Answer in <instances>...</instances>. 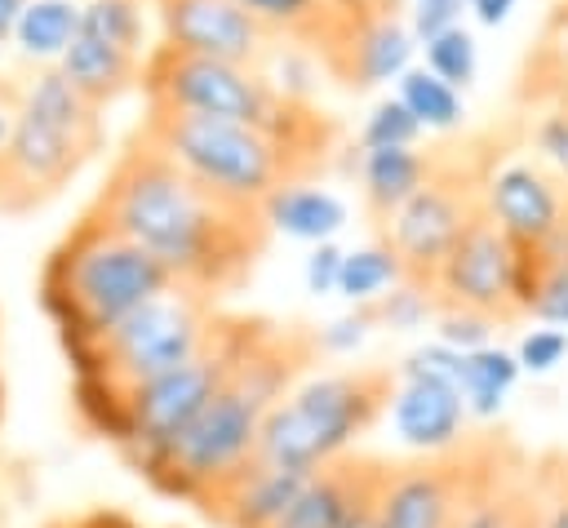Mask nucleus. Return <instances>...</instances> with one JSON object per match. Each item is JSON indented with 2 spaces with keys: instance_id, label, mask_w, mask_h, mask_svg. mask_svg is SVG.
<instances>
[{
  "instance_id": "nucleus-1",
  "label": "nucleus",
  "mask_w": 568,
  "mask_h": 528,
  "mask_svg": "<svg viewBox=\"0 0 568 528\" xmlns=\"http://www.w3.org/2000/svg\"><path fill=\"white\" fill-rule=\"evenodd\" d=\"M84 209L151 253L173 284L213 302L253 280L275 235L266 204L209 186L169 151H160L142 129H133L115 151Z\"/></svg>"
},
{
  "instance_id": "nucleus-2",
  "label": "nucleus",
  "mask_w": 568,
  "mask_h": 528,
  "mask_svg": "<svg viewBox=\"0 0 568 528\" xmlns=\"http://www.w3.org/2000/svg\"><path fill=\"white\" fill-rule=\"evenodd\" d=\"M320 355L315 333L302 324H271L253 315V328L204 404V413L186 426V435L142 475L169 497H182L191 506H204L213 493H222L253 457L262 426L271 408L302 382L311 359Z\"/></svg>"
},
{
  "instance_id": "nucleus-3",
  "label": "nucleus",
  "mask_w": 568,
  "mask_h": 528,
  "mask_svg": "<svg viewBox=\"0 0 568 528\" xmlns=\"http://www.w3.org/2000/svg\"><path fill=\"white\" fill-rule=\"evenodd\" d=\"M142 106L155 111H186V115H217L235 124H253L302 155L320 160L324 169L342 151V124L302 93H288L280 80L253 67L200 58L155 40L142 58Z\"/></svg>"
},
{
  "instance_id": "nucleus-4",
  "label": "nucleus",
  "mask_w": 568,
  "mask_h": 528,
  "mask_svg": "<svg viewBox=\"0 0 568 528\" xmlns=\"http://www.w3.org/2000/svg\"><path fill=\"white\" fill-rule=\"evenodd\" d=\"M164 288H173L169 271L89 209L67 226L40 266V302L58 324L67 355L98 342Z\"/></svg>"
},
{
  "instance_id": "nucleus-5",
  "label": "nucleus",
  "mask_w": 568,
  "mask_h": 528,
  "mask_svg": "<svg viewBox=\"0 0 568 528\" xmlns=\"http://www.w3.org/2000/svg\"><path fill=\"white\" fill-rule=\"evenodd\" d=\"M253 328V315H226L213 324V333L204 337V346L195 355H186L182 364H173L169 373L111 395V399H75L84 422L111 439L138 475H146L182 435L186 426L204 413V404L213 399V390L222 386V377L231 373L244 337Z\"/></svg>"
},
{
  "instance_id": "nucleus-6",
  "label": "nucleus",
  "mask_w": 568,
  "mask_h": 528,
  "mask_svg": "<svg viewBox=\"0 0 568 528\" xmlns=\"http://www.w3.org/2000/svg\"><path fill=\"white\" fill-rule=\"evenodd\" d=\"M106 146L102 111H93L58 67H40L22 84L13 138L0 151V213L22 217L58 200L84 164Z\"/></svg>"
},
{
  "instance_id": "nucleus-7",
  "label": "nucleus",
  "mask_w": 568,
  "mask_h": 528,
  "mask_svg": "<svg viewBox=\"0 0 568 528\" xmlns=\"http://www.w3.org/2000/svg\"><path fill=\"white\" fill-rule=\"evenodd\" d=\"M138 129L160 151H169L182 169L204 177L209 186H217L235 200H253V204H271L280 191L306 186L324 173V164L302 155L297 146H288L253 124H235V120H217V115L142 106Z\"/></svg>"
},
{
  "instance_id": "nucleus-8",
  "label": "nucleus",
  "mask_w": 568,
  "mask_h": 528,
  "mask_svg": "<svg viewBox=\"0 0 568 528\" xmlns=\"http://www.w3.org/2000/svg\"><path fill=\"white\" fill-rule=\"evenodd\" d=\"M395 368H342L297 382L266 417L257 461L284 470H320L355 448L390 408Z\"/></svg>"
},
{
  "instance_id": "nucleus-9",
  "label": "nucleus",
  "mask_w": 568,
  "mask_h": 528,
  "mask_svg": "<svg viewBox=\"0 0 568 528\" xmlns=\"http://www.w3.org/2000/svg\"><path fill=\"white\" fill-rule=\"evenodd\" d=\"M222 319V306L195 288H164L133 315H124L115 328H106L98 342L71 351L75 364V399H111L124 395L186 355L204 346L213 324Z\"/></svg>"
},
{
  "instance_id": "nucleus-10",
  "label": "nucleus",
  "mask_w": 568,
  "mask_h": 528,
  "mask_svg": "<svg viewBox=\"0 0 568 528\" xmlns=\"http://www.w3.org/2000/svg\"><path fill=\"white\" fill-rule=\"evenodd\" d=\"M426 160L430 169L422 191L377 235V244H386L390 257L399 262L404 284H422V288L435 280L439 262L448 257L466 222L484 209V186L497 169V155L479 151V138L439 142L435 151H426Z\"/></svg>"
},
{
  "instance_id": "nucleus-11",
  "label": "nucleus",
  "mask_w": 568,
  "mask_h": 528,
  "mask_svg": "<svg viewBox=\"0 0 568 528\" xmlns=\"http://www.w3.org/2000/svg\"><path fill=\"white\" fill-rule=\"evenodd\" d=\"M324 75L346 93H364L408 71V27L399 0H333L315 44Z\"/></svg>"
},
{
  "instance_id": "nucleus-12",
  "label": "nucleus",
  "mask_w": 568,
  "mask_h": 528,
  "mask_svg": "<svg viewBox=\"0 0 568 528\" xmlns=\"http://www.w3.org/2000/svg\"><path fill=\"white\" fill-rule=\"evenodd\" d=\"M426 293L435 297V311H470L493 324H510L524 315L519 311V257L488 209H479L466 222V231L439 262L435 280L426 284Z\"/></svg>"
},
{
  "instance_id": "nucleus-13",
  "label": "nucleus",
  "mask_w": 568,
  "mask_h": 528,
  "mask_svg": "<svg viewBox=\"0 0 568 528\" xmlns=\"http://www.w3.org/2000/svg\"><path fill=\"white\" fill-rule=\"evenodd\" d=\"M479 466V444L444 457L386 461L373 493V528H453Z\"/></svg>"
},
{
  "instance_id": "nucleus-14",
  "label": "nucleus",
  "mask_w": 568,
  "mask_h": 528,
  "mask_svg": "<svg viewBox=\"0 0 568 528\" xmlns=\"http://www.w3.org/2000/svg\"><path fill=\"white\" fill-rule=\"evenodd\" d=\"M160 18V40L200 58L235 62L266 71L288 53V40L266 31L257 18H248L235 0H151Z\"/></svg>"
},
{
  "instance_id": "nucleus-15",
  "label": "nucleus",
  "mask_w": 568,
  "mask_h": 528,
  "mask_svg": "<svg viewBox=\"0 0 568 528\" xmlns=\"http://www.w3.org/2000/svg\"><path fill=\"white\" fill-rule=\"evenodd\" d=\"M484 209L515 248H541L568 222V182L537 160H510L493 169Z\"/></svg>"
},
{
  "instance_id": "nucleus-16",
  "label": "nucleus",
  "mask_w": 568,
  "mask_h": 528,
  "mask_svg": "<svg viewBox=\"0 0 568 528\" xmlns=\"http://www.w3.org/2000/svg\"><path fill=\"white\" fill-rule=\"evenodd\" d=\"M386 413H390L399 444L413 448L417 457H444L466 444L470 413H466L462 390L448 377L426 373L417 364L395 368V395H390Z\"/></svg>"
},
{
  "instance_id": "nucleus-17",
  "label": "nucleus",
  "mask_w": 568,
  "mask_h": 528,
  "mask_svg": "<svg viewBox=\"0 0 568 528\" xmlns=\"http://www.w3.org/2000/svg\"><path fill=\"white\" fill-rule=\"evenodd\" d=\"M382 466L386 461H377V457L346 453V457L311 470L302 493L293 497V506L284 510V519L275 528H342L346 515L377 488Z\"/></svg>"
},
{
  "instance_id": "nucleus-18",
  "label": "nucleus",
  "mask_w": 568,
  "mask_h": 528,
  "mask_svg": "<svg viewBox=\"0 0 568 528\" xmlns=\"http://www.w3.org/2000/svg\"><path fill=\"white\" fill-rule=\"evenodd\" d=\"M306 475L302 470H284V466H266V461H248L222 493H213L200 510L222 524V528H275L284 519V510L293 506V497L302 493Z\"/></svg>"
},
{
  "instance_id": "nucleus-19",
  "label": "nucleus",
  "mask_w": 568,
  "mask_h": 528,
  "mask_svg": "<svg viewBox=\"0 0 568 528\" xmlns=\"http://www.w3.org/2000/svg\"><path fill=\"white\" fill-rule=\"evenodd\" d=\"M142 58L146 53H133V49H120V44H106L89 31H75V40L67 44V53L53 62L62 71V80L93 106L106 115V106H115L120 98H129L138 84H142Z\"/></svg>"
},
{
  "instance_id": "nucleus-20",
  "label": "nucleus",
  "mask_w": 568,
  "mask_h": 528,
  "mask_svg": "<svg viewBox=\"0 0 568 528\" xmlns=\"http://www.w3.org/2000/svg\"><path fill=\"white\" fill-rule=\"evenodd\" d=\"M532 488V466H519L510 448L479 444V466L453 528H515V515Z\"/></svg>"
},
{
  "instance_id": "nucleus-21",
  "label": "nucleus",
  "mask_w": 568,
  "mask_h": 528,
  "mask_svg": "<svg viewBox=\"0 0 568 528\" xmlns=\"http://www.w3.org/2000/svg\"><path fill=\"white\" fill-rule=\"evenodd\" d=\"M426 151L417 146H386V151H364L359 155V191H364V217L382 235L386 222L422 191L426 182Z\"/></svg>"
},
{
  "instance_id": "nucleus-22",
  "label": "nucleus",
  "mask_w": 568,
  "mask_h": 528,
  "mask_svg": "<svg viewBox=\"0 0 568 528\" xmlns=\"http://www.w3.org/2000/svg\"><path fill=\"white\" fill-rule=\"evenodd\" d=\"M515 98L524 106H559V102H568V4H559L546 18L537 44L528 49V58L519 67Z\"/></svg>"
},
{
  "instance_id": "nucleus-23",
  "label": "nucleus",
  "mask_w": 568,
  "mask_h": 528,
  "mask_svg": "<svg viewBox=\"0 0 568 528\" xmlns=\"http://www.w3.org/2000/svg\"><path fill=\"white\" fill-rule=\"evenodd\" d=\"M519 382V359L515 351H501V346H484V351H470L462 355V377H457V390L466 399V413L479 417V422H493L510 390Z\"/></svg>"
},
{
  "instance_id": "nucleus-24",
  "label": "nucleus",
  "mask_w": 568,
  "mask_h": 528,
  "mask_svg": "<svg viewBox=\"0 0 568 528\" xmlns=\"http://www.w3.org/2000/svg\"><path fill=\"white\" fill-rule=\"evenodd\" d=\"M266 217H271V226L284 231V235L324 244V240L342 226L346 209H342L328 191H320L315 182H306V186H288V191H280V195L266 204Z\"/></svg>"
},
{
  "instance_id": "nucleus-25",
  "label": "nucleus",
  "mask_w": 568,
  "mask_h": 528,
  "mask_svg": "<svg viewBox=\"0 0 568 528\" xmlns=\"http://www.w3.org/2000/svg\"><path fill=\"white\" fill-rule=\"evenodd\" d=\"M75 31H80V4L75 0H27V9L18 13L13 40L27 58H40L53 67L67 53V44L75 40Z\"/></svg>"
},
{
  "instance_id": "nucleus-26",
  "label": "nucleus",
  "mask_w": 568,
  "mask_h": 528,
  "mask_svg": "<svg viewBox=\"0 0 568 528\" xmlns=\"http://www.w3.org/2000/svg\"><path fill=\"white\" fill-rule=\"evenodd\" d=\"M248 18H257L266 31H275L280 40L297 44V49H311L333 0H235Z\"/></svg>"
},
{
  "instance_id": "nucleus-27",
  "label": "nucleus",
  "mask_w": 568,
  "mask_h": 528,
  "mask_svg": "<svg viewBox=\"0 0 568 528\" xmlns=\"http://www.w3.org/2000/svg\"><path fill=\"white\" fill-rule=\"evenodd\" d=\"M399 262L390 257L386 244H368V248H355V253H342V275H337V293L355 306H368L377 302L382 293H390L399 284Z\"/></svg>"
},
{
  "instance_id": "nucleus-28",
  "label": "nucleus",
  "mask_w": 568,
  "mask_h": 528,
  "mask_svg": "<svg viewBox=\"0 0 568 528\" xmlns=\"http://www.w3.org/2000/svg\"><path fill=\"white\" fill-rule=\"evenodd\" d=\"M146 0H84L80 4V31L106 40V44H120V49H133V53H146V13H142Z\"/></svg>"
},
{
  "instance_id": "nucleus-29",
  "label": "nucleus",
  "mask_w": 568,
  "mask_h": 528,
  "mask_svg": "<svg viewBox=\"0 0 568 528\" xmlns=\"http://www.w3.org/2000/svg\"><path fill=\"white\" fill-rule=\"evenodd\" d=\"M399 102L413 111V120L422 129H457L462 120V98L453 84H444L439 75L430 71H404L399 75Z\"/></svg>"
},
{
  "instance_id": "nucleus-30",
  "label": "nucleus",
  "mask_w": 568,
  "mask_h": 528,
  "mask_svg": "<svg viewBox=\"0 0 568 528\" xmlns=\"http://www.w3.org/2000/svg\"><path fill=\"white\" fill-rule=\"evenodd\" d=\"M368 315H373V324L377 328H399V333H408V328H422L430 315H439L435 311V297L422 288V284H395L390 293H382L377 302H368Z\"/></svg>"
},
{
  "instance_id": "nucleus-31",
  "label": "nucleus",
  "mask_w": 568,
  "mask_h": 528,
  "mask_svg": "<svg viewBox=\"0 0 568 528\" xmlns=\"http://www.w3.org/2000/svg\"><path fill=\"white\" fill-rule=\"evenodd\" d=\"M426 71L439 75L453 89H466L475 80V40H470V31L453 27L435 40H426Z\"/></svg>"
},
{
  "instance_id": "nucleus-32",
  "label": "nucleus",
  "mask_w": 568,
  "mask_h": 528,
  "mask_svg": "<svg viewBox=\"0 0 568 528\" xmlns=\"http://www.w3.org/2000/svg\"><path fill=\"white\" fill-rule=\"evenodd\" d=\"M422 133V124L413 120V111L399 98H386L373 106V115L359 129V151H386V146H413Z\"/></svg>"
},
{
  "instance_id": "nucleus-33",
  "label": "nucleus",
  "mask_w": 568,
  "mask_h": 528,
  "mask_svg": "<svg viewBox=\"0 0 568 528\" xmlns=\"http://www.w3.org/2000/svg\"><path fill=\"white\" fill-rule=\"evenodd\" d=\"M537 528H568V457H546L532 466Z\"/></svg>"
},
{
  "instance_id": "nucleus-34",
  "label": "nucleus",
  "mask_w": 568,
  "mask_h": 528,
  "mask_svg": "<svg viewBox=\"0 0 568 528\" xmlns=\"http://www.w3.org/2000/svg\"><path fill=\"white\" fill-rule=\"evenodd\" d=\"M435 328H439L435 342H444L448 351L470 355V351L493 346V328H497V324L484 319V315H470V311H439V315H435Z\"/></svg>"
},
{
  "instance_id": "nucleus-35",
  "label": "nucleus",
  "mask_w": 568,
  "mask_h": 528,
  "mask_svg": "<svg viewBox=\"0 0 568 528\" xmlns=\"http://www.w3.org/2000/svg\"><path fill=\"white\" fill-rule=\"evenodd\" d=\"M564 355H568V333L564 328H532V333H524L519 337V346H515V359H519V373H532V377H541V373H550V368H559L564 364Z\"/></svg>"
},
{
  "instance_id": "nucleus-36",
  "label": "nucleus",
  "mask_w": 568,
  "mask_h": 528,
  "mask_svg": "<svg viewBox=\"0 0 568 528\" xmlns=\"http://www.w3.org/2000/svg\"><path fill=\"white\" fill-rule=\"evenodd\" d=\"M532 146L541 151L546 169H550L559 182H568V102H564V106H550V111L537 120Z\"/></svg>"
},
{
  "instance_id": "nucleus-37",
  "label": "nucleus",
  "mask_w": 568,
  "mask_h": 528,
  "mask_svg": "<svg viewBox=\"0 0 568 528\" xmlns=\"http://www.w3.org/2000/svg\"><path fill=\"white\" fill-rule=\"evenodd\" d=\"M373 328H377V324H373L368 306H355V311L337 315L333 324L315 328V346H320V355H351L355 346H364V337H368Z\"/></svg>"
},
{
  "instance_id": "nucleus-38",
  "label": "nucleus",
  "mask_w": 568,
  "mask_h": 528,
  "mask_svg": "<svg viewBox=\"0 0 568 528\" xmlns=\"http://www.w3.org/2000/svg\"><path fill=\"white\" fill-rule=\"evenodd\" d=\"M466 9H470V0H417L413 4V31H417V40L426 44V40L462 27V13Z\"/></svg>"
},
{
  "instance_id": "nucleus-39",
  "label": "nucleus",
  "mask_w": 568,
  "mask_h": 528,
  "mask_svg": "<svg viewBox=\"0 0 568 528\" xmlns=\"http://www.w3.org/2000/svg\"><path fill=\"white\" fill-rule=\"evenodd\" d=\"M337 275H342V248H333L328 240L315 244V253L306 257V288L311 293H337Z\"/></svg>"
},
{
  "instance_id": "nucleus-40",
  "label": "nucleus",
  "mask_w": 568,
  "mask_h": 528,
  "mask_svg": "<svg viewBox=\"0 0 568 528\" xmlns=\"http://www.w3.org/2000/svg\"><path fill=\"white\" fill-rule=\"evenodd\" d=\"M18 111H22V84H13V80H0V151H4V142L13 138Z\"/></svg>"
},
{
  "instance_id": "nucleus-41",
  "label": "nucleus",
  "mask_w": 568,
  "mask_h": 528,
  "mask_svg": "<svg viewBox=\"0 0 568 528\" xmlns=\"http://www.w3.org/2000/svg\"><path fill=\"white\" fill-rule=\"evenodd\" d=\"M58 528H142V524H133V519L120 515V510H89V515H80V519L58 524Z\"/></svg>"
},
{
  "instance_id": "nucleus-42",
  "label": "nucleus",
  "mask_w": 568,
  "mask_h": 528,
  "mask_svg": "<svg viewBox=\"0 0 568 528\" xmlns=\"http://www.w3.org/2000/svg\"><path fill=\"white\" fill-rule=\"evenodd\" d=\"M515 9V0H470V13L484 22V27H497L506 22V13Z\"/></svg>"
},
{
  "instance_id": "nucleus-43",
  "label": "nucleus",
  "mask_w": 568,
  "mask_h": 528,
  "mask_svg": "<svg viewBox=\"0 0 568 528\" xmlns=\"http://www.w3.org/2000/svg\"><path fill=\"white\" fill-rule=\"evenodd\" d=\"M22 9H27V0H0V44L13 40V27H18Z\"/></svg>"
},
{
  "instance_id": "nucleus-44",
  "label": "nucleus",
  "mask_w": 568,
  "mask_h": 528,
  "mask_svg": "<svg viewBox=\"0 0 568 528\" xmlns=\"http://www.w3.org/2000/svg\"><path fill=\"white\" fill-rule=\"evenodd\" d=\"M373 493H377V488H373ZM373 493H368V497L346 515V524H342V528H373Z\"/></svg>"
},
{
  "instance_id": "nucleus-45",
  "label": "nucleus",
  "mask_w": 568,
  "mask_h": 528,
  "mask_svg": "<svg viewBox=\"0 0 568 528\" xmlns=\"http://www.w3.org/2000/svg\"><path fill=\"white\" fill-rule=\"evenodd\" d=\"M515 528H537V493L532 488H528V497H524V506L515 515Z\"/></svg>"
},
{
  "instance_id": "nucleus-46",
  "label": "nucleus",
  "mask_w": 568,
  "mask_h": 528,
  "mask_svg": "<svg viewBox=\"0 0 568 528\" xmlns=\"http://www.w3.org/2000/svg\"><path fill=\"white\" fill-rule=\"evenodd\" d=\"M559 4H568V0H559Z\"/></svg>"
},
{
  "instance_id": "nucleus-47",
  "label": "nucleus",
  "mask_w": 568,
  "mask_h": 528,
  "mask_svg": "<svg viewBox=\"0 0 568 528\" xmlns=\"http://www.w3.org/2000/svg\"><path fill=\"white\" fill-rule=\"evenodd\" d=\"M0 49H4V44H0Z\"/></svg>"
},
{
  "instance_id": "nucleus-48",
  "label": "nucleus",
  "mask_w": 568,
  "mask_h": 528,
  "mask_svg": "<svg viewBox=\"0 0 568 528\" xmlns=\"http://www.w3.org/2000/svg\"><path fill=\"white\" fill-rule=\"evenodd\" d=\"M559 106H564V102H559Z\"/></svg>"
}]
</instances>
